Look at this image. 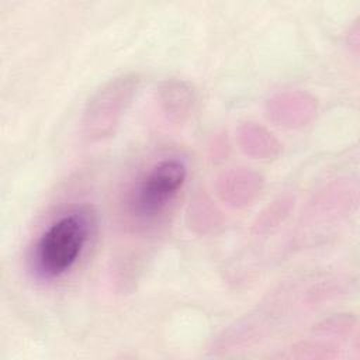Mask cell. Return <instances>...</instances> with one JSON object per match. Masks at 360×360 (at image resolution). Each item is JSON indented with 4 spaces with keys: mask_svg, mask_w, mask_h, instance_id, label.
<instances>
[{
    "mask_svg": "<svg viewBox=\"0 0 360 360\" xmlns=\"http://www.w3.org/2000/svg\"><path fill=\"white\" fill-rule=\"evenodd\" d=\"M186 179L187 165L179 158H165L153 163L128 193L129 215L139 222L153 221L177 197Z\"/></svg>",
    "mask_w": 360,
    "mask_h": 360,
    "instance_id": "7a4b0ae2",
    "label": "cell"
},
{
    "mask_svg": "<svg viewBox=\"0 0 360 360\" xmlns=\"http://www.w3.org/2000/svg\"><path fill=\"white\" fill-rule=\"evenodd\" d=\"M90 217L83 208L69 210L53 219L31 252V270L38 278L53 280L75 267L90 236Z\"/></svg>",
    "mask_w": 360,
    "mask_h": 360,
    "instance_id": "6da1fadb",
    "label": "cell"
},
{
    "mask_svg": "<svg viewBox=\"0 0 360 360\" xmlns=\"http://www.w3.org/2000/svg\"><path fill=\"white\" fill-rule=\"evenodd\" d=\"M159 96L165 111L176 121H183L193 110L194 93L184 82H165L159 90Z\"/></svg>",
    "mask_w": 360,
    "mask_h": 360,
    "instance_id": "277c9868",
    "label": "cell"
},
{
    "mask_svg": "<svg viewBox=\"0 0 360 360\" xmlns=\"http://www.w3.org/2000/svg\"><path fill=\"white\" fill-rule=\"evenodd\" d=\"M138 84V76L125 75L112 79L93 96L83 120L86 135L90 139H103L114 132L124 111L131 104Z\"/></svg>",
    "mask_w": 360,
    "mask_h": 360,
    "instance_id": "3957f363",
    "label": "cell"
}]
</instances>
